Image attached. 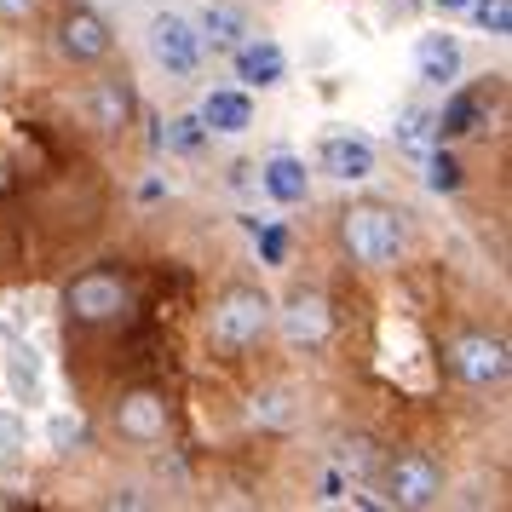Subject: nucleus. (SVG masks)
<instances>
[{
    "label": "nucleus",
    "mask_w": 512,
    "mask_h": 512,
    "mask_svg": "<svg viewBox=\"0 0 512 512\" xmlns=\"http://www.w3.org/2000/svg\"><path fill=\"white\" fill-rule=\"evenodd\" d=\"M340 242L363 271H386L403 254V213L386 208V202H357L340 219Z\"/></svg>",
    "instance_id": "nucleus-1"
},
{
    "label": "nucleus",
    "mask_w": 512,
    "mask_h": 512,
    "mask_svg": "<svg viewBox=\"0 0 512 512\" xmlns=\"http://www.w3.org/2000/svg\"><path fill=\"white\" fill-rule=\"evenodd\" d=\"M271 311H277V305L265 300L259 288L236 282V288H225V294L213 300V311H208V340H213L219 351H248V346H259V340L271 334Z\"/></svg>",
    "instance_id": "nucleus-2"
},
{
    "label": "nucleus",
    "mask_w": 512,
    "mask_h": 512,
    "mask_svg": "<svg viewBox=\"0 0 512 512\" xmlns=\"http://www.w3.org/2000/svg\"><path fill=\"white\" fill-rule=\"evenodd\" d=\"M64 311L75 323L87 328H104V323H121L133 311V288L116 277V271H81V277L64 288Z\"/></svg>",
    "instance_id": "nucleus-3"
},
{
    "label": "nucleus",
    "mask_w": 512,
    "mask_h": 512,
    "mask_svg": "<svg viewBox=\"0 0 512 512\" xmlns=\"http://www.w3.org/2000/svg\"><path fill=\"white\" fill-rule=\"evenodd\" d=\"M386 501L403 512H426L443 501V466L426 449H397L386 461Z\"/></svg>",
    "instance_id": "nucleus-4"
},
{
    "label": "nucleus",
    "mask_w": 512,
    "mask_h": 512,
    "mask_svg": "<svg viewBox=\"0 0 512 512\" xmlns=\"http://www.w3.org/2000/svg\"><path fill=\"white\" fill-rule=\"evenodd\" d=\"M52 41H58V58H64V64L93 70V64H104V58L116 52V29H110V18L93 12V6H70V12L58 18V29H52Z\"/></svg>",
    "instance_id": "nucleus-5"
},
{
    "label": "nucleus",
    "mask_w": 512,
    "mask_h": 512,
    "mask_svg": "<svg viewBox=\"0 0 512 512\" xmlns=\"http://www.w3.org/2000/svg\"><path fill=\"white\" fill-rule=\"evenodd\" d=\"M449 369L461 374L472 392H489L512 374V357H507V340L501 334H461L449 346Z\"/></svg>",
    "instance_id": "nucleus-6"
},
{
    "label": "nucleus",
    "mask_w": 512,
    "mask_h": 512,
    "mask_svg": "<svg viewBox=\"0 0 512 512\" xmlns=\"http://www.w3.org/2000/svg\"><path fill=\"white\" fill-rule=\"evenodd\" d=\"M150 52H156V64H162L167 75H196L208 41H202V29L185 24L179 12H162V18L150 24Z\"/></svg>",
    "instance_id": "nucleus-7"
},
{
    "label": "nucleus",
    "mask_w": 512,
    "mask_h": 512,
    "mask_svg": "<svg viewBox=\"0 0 512 512\" xmlns=\"http://www.w3.org/2000/svg\"><path fill=\"white\" fill-rule=\"evenodd\" d=\"M271 323H282V334H288V346H300V351H317L334 334V311H328L323 294H294V300L282 305V311H271Z\"/></svg>",
    "instance_id": "nucleus-8"
},
{
    "label": "nucleus",
    "mask_w": 512,
    "mask_h": 512,
    "mask_svg": "<svg viewBox=\"0 0 512 512\" xmlns=\"http://www.w3.org/2000/svg\"><path fill=\"white\" fill-rule=\"evenodd\" d=\"M139 110V98H133V81L127 75H98L93 87H87V121H93V133H121L127 121Z\"/></svg>",
    "instance_id": "nucleus-9"
},
{
    "label": "nucleus",
    "mask_w": 512,
    "mask_h": 512,
    "mask_svg": "<svg viewBox=\"0 0 512 512\" xmlns=\"http://www.w3.org/2000/svg\"><path fill=\"white\" fill-rule=\"evenodd\" d=\"M116 432L127 443H162L167 438V397L162 392H127L116 403Z\"/></svg>",
    "instance_id": "nucleus-10"
},
{
    "label": "nucleus",
    "mask_w": 512,
    "mask_h": 512,
    "mask_svg": "<svg viewBox=\"0 0 512 512\" xmlns=\"http://www.w3.org/2000/svg\"><path fill=\"white\" fill-rule=\"evenodd\" d=\"M484 116H489V98L478 93V87H461V93H449V98H443V110L432 116V127H438V144L478 133V127H484Z\"/></svg>",
    "instance_id": "nucleus-11"
},
{
    "label": "nucleus",
    "mask_w": 512,
    "mask_h": 512,
    "mask_svg": "<svg viewBox=\"0 0 512 512\" xmlns=\"http://www.w3.org/2000/svg\"><path fill=\"white\" fill-rule=\"evenodd\" d=\"M323 173L328 179H369L374 173V144L369 139H351V133H334L323 139Z\"/></svg>",
    "instance_id": "nucleus-12"
},
{
    "label": "nucleus",
    "mask_w": 512,
    "mask_h": 512,
    "mask_svg": "<svg viewBox=\"0 0 512 512\" xmlns=\"http://www.w3.org/2000/svg\"><path fill=\"white\" fill-rule=\"evenodd\" d=\"M202 127H208V133H248V127H254V98L236 93V87L208 93L202 98Z\"/></svg>",
    "instance_id": "nucleus-13"
},
{
    "label": "nucleus",
    "mask_w": 512,
    "mask_h": 512,
    "mask_svg": "<svg viewBox=\"0 0 512 512\" xmlns=\"http://www.w3.org/2000/svg\"><path fill=\"white\" fill-rule=\"evenodd\" d=\"M282 70H288V58H282L277 41H242L236 47V81H248V87H277Z\"/></svg>",
    "instance_id": "nucleus-14"
},
{
    "label": "nucleus",
    "mask_w": 512,
    "mask_h": 512,
    "mask_svg": "<svg viewBox=\"0 0 512 512\" xmlns=\"http://www.w3.org/2000/svg\"><path fill=\"white\" fill-rule=\"evenodd\" d=\"M259 179H265V190L277 196L282 208H300L305 196H311V173H305V162H294V156H271Z\"/></svg>",
    "instance_id": "nucleus-15"
},
{
    "label": "nucleus",
    "mask_w": 512,
    "mask_h": 512,
    "mask_svg": "<svg viewBox=\"0 0 512 512\" xmlns=\"http://www.w3.org/2000/svg\"><path fill=\"white\" fill-rule=\"evenodd\" d=\"M415 64H420V81H455L461 75V47L449 41V35H426L415 47Z\"/></svg>",
    "instance_id": "nucleus-16"
},
{
    "label": "nucleus",
    "mask_w": 512,
    "mask_h": 512,
    "mask_svg": "<svg viewBox=\"0 0 512 512\" xmlns=\"http://www.w3.org/2000/svg\"><path fill=\"white\" fill-rule=\"evenodd\" d=\"M202 41H213L219 52H236L242 41H248V12H242V6H208Z\"/></svg>",
    "instance_id": "nucleus-17"
},
{
    "label": "nucleus",
    "mask_w": 512,
    "mask_h": 512,
    "mask_svg": "<svg viewBox=\"0 0 512 512\" xmlns=\"http://www.w3.org/2000/svg\"><path fill=\"white\" fill-rule=\"evenodd\" d=\"M248 420L254 426H265V432H282V426H294V392L288 386H271V392L254 397V409H248Z\"/></svg>",
    "instance_id": "nucleus-18"
},
{
    "label": "nucleus",
    "mask_w": 512,
    "mask_h": 512,
    "mask_svg": "<svg viewBox=\"0 0 512 512\" xmlns=\"http://www.w3.org/2000/svg\"><path fill=\"white\" fill-rule=\"evenodd\" d=\"M426 185L438 190V196H449V190H461V162L443 150V144H432L426 150Z\"/></svg>",
    "instance_id": "nucleus-19"
},
{
    "label": "nucleus",
    "mask_w": 512,
    "mask_h": 512,
    "mask_svg": "<svg viewBox=\"0 0 512 512\" xmlns=\"http://www.w3.org/2000/svg\"><path fill=\"white\" fill-rule=\"evenodd\" d=\"M472 24L489 35H512V0H472Z\"/></svg>",
    "instance_id": "nucleus-20"
},
{
    "label": "nucleus",
    "mask_w": 512,
    "mask_h": 512,
    "mask_svg": "<svg viewBox=\"0 0 512 512\" xmlns=\"http://www.w3.org/2000/svg\"><path fill=\"white\" fill-rule=\"evenodd\" d=\"M432 144H438V127H432V116H426V110H409V116H403V150L426 156Z\"/></svg>",
    "instance_id": "nucleus-21"
},
{
    "label": "nucleus",
    "mask_w": 512,
    "mask_h": 512,
    "mask_svg": "<svg viewBox=\"0 0 512 512\" xmlns=\"http://www.w3.org/2000/svg\"><path fill=\"white\" fill-rule=\"evenodd\" d=\"M202 139H208V127H202V116H179L173 127H167V150H179V156H190V150H202Z\"/></svg>",
    "instance_id": "nucleus-22"
},
{
    "label": "nucleus",
    "mask_w": 512,
    "mask_h": 512,
    "mask_svg": "<svg viewBox=\"0 0 512 512\" xmlns=\"http://www.w3.org/2000/svg\"><path fill=\"white\" fill-rule=\"evenodd\" d=\"M41 12V0H0V24H29Z\"/></svg>",
    "instance_id": "nucleus-23"
},
{
    "label": "nucleus",
    "mask_w": 512,
    "mask_h": 512,
    "mask_svg": "<svg viewBox=\"0 0 512 512\" xmlns=\"http://www.w3.org/2000/svg\"><path fill=\"white\" fill-rule=\"evenodd\" d=\"M259 254H265V265H282V259H288V236L282 231H259Z\"/></svg>",
    "instance_id": "nucleus-24"
},
{
    "label": "nucleus",
    "mask_w": 512,
    "mask_h": 512,
    "mask_svg": "<svg viewBox=\"0 0 512 512\" xmlns=\"http://www.w3.org/2000/svg\"><path fill=\"white\" fill-rule=\"evenodd\" d=\"M346 461L357 466V472H369V466H374V443L369 438H351L346 443Z\"/></svg>",
    "instance_id": "nucleus-25"
},
{
    "label": "nucleus",
    "mask_w": 512,
    "mask_h": 512,
    "mask_svg": "<svg viewBox=\"0 0 512 512\" xmlns=\"http://www.w3.org/2000/svg\"><path fill=\"white\" fill-rule=\"evenodd\" d=\"M12 449H18V426H12V420H0V455H12Z\"/></svg>",
    "instance_id": "nucleus-26"
},
{
    "label": "nucleus",
    "mask_w": 512,
    "mask_h": 512,
    "mask_svg": "<svg viewBox=\"0 0 512 512\" xmlns=\"http://www.w3.org/2000/svg\"><path fill=\"white\" fill-rule=\"evenodd\" d=\"M443 12H461V6H472V0H438Z\"/></svg>",
    "instance_id": "nucleus-27"
}]
</instances>
